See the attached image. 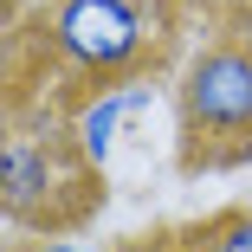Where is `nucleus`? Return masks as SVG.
I'll return each mask as SVG.
<instances>
[{
    "mask_svg": "<svg viewBox=\"0 0 252 252\" xmlns=\"http://www.w3.org/2000/svg\"><path fill=\"white\" fill-rule=\"evenodd\" d=\"M175 0H52L39 13V52L78 84L149 78L168 59Z\"/></svg>",
    "mask_w": 252,
    "mask_h": 252,
    "instance_id": "1",
    "label": "nucleus"
},
{
    "mask_svg": "<svg viewBox=\"0 0 252 252\" xmlns=\"http://www.w3.org/2000/svg\"><path fill=\"white\" fill-rule=\"evenodd\" d=\"M175 162L188 175L252 168V39L194 45L175 78Z\"/></svg>",
    "mask_w": 252,
    "mask_h": 252,
    "instance_id": "2",
    "label": "nucleus"
},
{
    "mask_svg": "<svg viewBox=\"0 0 252 252\" xmlns=\"http://www.w3.org/2000/svg\"><path fill=\"white\" fill-rule=\"evenodd\" d=\"M97 207H104V168L78 149L71 123L26 129L13 117L7 142H0V214H7V226L59 239V233L84 226Z\"/></svg>",
    "mask_w": 252,
    "mask_h": 252,
    "instance_id": "3",
    "label": "nucleus"
},
{
    "mask_svg": "<svg viewBox=\"0 0 252 252\" xmlns=\"http://www.w3.org/2000/svg\"><path fill=\"white\" fill-rule=\"evenodd\" d=\"M156 110V84L149 78H123V84H91L78 97V110H71V136L78 149L97 162V168H110V156L129 142V129Z\"/></svg>",
    "mask_w": 252,
    "mask_h": 252,
    "instance_id": "4",
    "label": "nucleus"
},
{
    "mask_svg": "<svg viewBox=\"0 0 252 252\" xmlns=\"http://www.w3.org/2000/svg\"><path fill=\"white\" fill-rule=\"evenodd\" d=\"M188 239L200 252H252V207H220L207 220H194Z\"/></svg>",
    "mask_w": 252,
    "mask_h": 252,
    "instance_id": "5",
    "label": "nucleus"
},
{
    "mask_svg": "<svg viewBox=\"0 0 252 252\" xmlns=\"http://www.w3.org/2000/svg\"><path fill=\"white\" fill-rule=\"evenodd\" d=\"M123 252H200L188 233H156V239H129Z\"/></svg>",
    "mask_w": 252,
    "mask_h": 252,
    "instance_id": "6",
    "label": "nucleus"
},
{
    "mask_svg": "<svg viewBox=\"0 0 252 252\" xmlns=\"http://www.w3.org/2000/svg\"><path fill=\"white\" fill-rule=\"evenodd\" d=\"M20 252H104V246H84V239H32V246H20Z\"/></svg>",
    "mask_w": 252,
    "mask_h": 252,
    "instance_id": "7",
    "label": "nucleus"
},
{
    "mask_svg": "<svg viewBox=\"0 0 252 252\" xmlns=\"http://www.w3.org/2000/svg\"><path fill=\"white\" fill-rule=\"evenodd\" d=\"M246 39H252V32H246Z\"/></svg>",
    "mask_w": 252,
    "mask_h": 252,
    "instance_id": "8",
    "label": "nucleus"
}]
</instances>
